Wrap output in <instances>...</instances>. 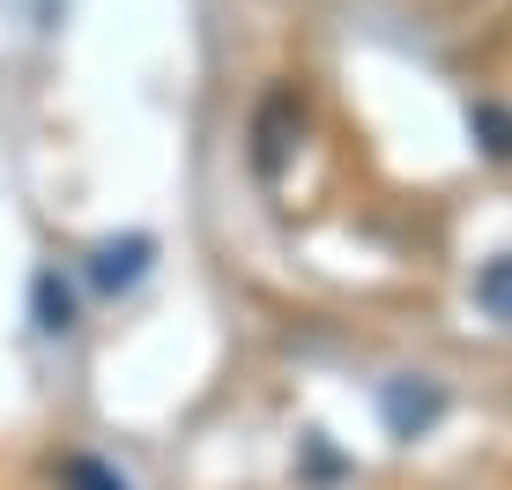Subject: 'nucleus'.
I'll use <instances>...</instances> for the list:
<instances>
[{"instance_id":"7ed1b4c3","label":"nucleus","mask_w":512,"mask_h":490,"mask_svg":"<svg viewBox=\"0 0 512 490\" xmlns=\"http://www.w3.org/2000/svg\"><path fill=\"white\" fill-rule=\"evenodd\" d=\"M149 260H156V238H149V231L97 238V245H90V283H97L104 297H119V290H134L141 275H149Z\"/></svg>"},{"instance_id":"39448f33","label":"nucleus","mask_w":512,"mask_h":490,"mask_svg":"<svg viewBox=\"0 0 512 490\" xmlns=\"http://www.w3.org/2000/svg\"><path fill=\"white\" fill-rule=\"evenodd\" d=\"M52 490H134V483L112 461H97V453H60L52 461Z\"/></svg>"},{"instance_id":"f257e3e1","label":"nucleus","mask_w":512,"mask_h":490,"mask_svg":"<svg viewBox=\"0 0 512 490\" xmlns=\"http://www.w3.org/2000/svg\"><path fill=\"white\" fill-rule=\"evenodd\" d=\"M245 142H253V171L275 186L282 164H290L297 142H305V97H297V90H268L253 104V134H245Z\"/></svg>"},{"instance_id":"20e7f679","label":"nucleus","mask_w":512,"mask_h":490,"mask_svg":"<svg viewBox=\"0 0 512 490\" xmlns=\"http://www.w3.org/2000/svg\"><path fill=\"white\" fill-rule=\"evenodd\" d=\"M30 320H38V335H75V290L60 283V268L30 275Z\"/></svg>"},{"instance_id":"f03ea898","label":"nucleus","mask_w":512,"mask_h":490,"mask_svg":"<svg viewBox=\"0 0 512 490\" xmlns=\"http://www.w3.org/2000/svg\"><path fill=\"white\" fill-rule=\"evenodd\" d=\"M379 416H386L394 439H423V431L446 416V394H438V379L401 372V379H386V387H379Z\"/></svg>"},{"instance_id":"0eeeda50","label":"nucleus","mask_w":512,"mask_h":490,"mask_svg":"<svg viewBox=\"0 0 512 490\" xmlns=\"http://www.w3.org/2000/svg\"><path fill=\"white\" fill-rule=\"evenodd\" d=\"M468 134H475V149L490 156V164H512V112L505 104H468Z\"/></svg>"},{"instance_id":"423d86ee","label":"nucleus","mask_w":512,"mask_h":490,"mask_svg":"<svg viewBox=\"0 0 512 490\" xmlns=\"http://www.w3.org/2000/svg\"><path fill=\"white\" fill-rule=\"evenodd\" d=\"M475 312L498 320V327H512V253H498V260L475 268Z\"/></svg>"}]
</instances>
